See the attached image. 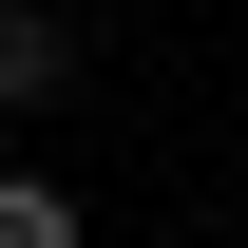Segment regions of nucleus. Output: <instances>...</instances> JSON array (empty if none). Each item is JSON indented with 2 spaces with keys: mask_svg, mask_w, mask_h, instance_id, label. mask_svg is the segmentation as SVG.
Instances as JSON below:
<instances>
[{
  "mask_svg": "<svg viewBox=\"0 0 248 248\" xmlns=\"http://www.w3.org/2000/svg\"><path fill=\"white\" fill-rule=\"evenodd\" d=\"M58 95H77V38L38 0H0V115H58Z\"/></svg>",
  "mask_w": 248,
  "mask_h": 248,
  "instance_id": "obj_1",
  "label": "nucleus"
},
{
  "mask_svg": "<svg viewBox=\"0 0 248 248\" xmlns=\"http://www.w3.org/2000/svg\"><path fill=\"white\" fill-rule=\"evenodd\" d=\"M0 248H77V191H38V172H0Z\"/></svg>",
  "mask_w": 248,
  "mask_h": 248,
  "instance_id": "obj_2",
  "label": "nucleus"
}]
</instances>
